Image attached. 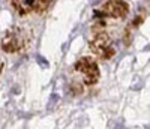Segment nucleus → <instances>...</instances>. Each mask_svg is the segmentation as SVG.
I'll list each match as a JSON object with an SVG mask.
<instances>
[{
  "label": "nucleus",
  "instance_id": "nucleus-1",
  "mask_svg": "<svg viewBox=\"0 0 150 129\" xmlns=\"http://www.w3.org/2000/svg\"><path fill=\"white\" fill-rule=\"evenodd\" d=\"M32 41V33L26 27H14L2 39V50L5 53H20L27 48Z\"/></svg>",
  "mask_w": 150,
  "mask_h": 129
},
{
  "label": "nucleus",
  "instance_id": "nucleus-2",
  "mask_svg": "<svg viewBox=\"0 0 150 129\" xmlns=\"http://www.w3.org/2000/svg\"><path fill=\"white\" fill-rule=\"evenodd\" d=\"M75 71L81 75L84 84L87 86H93L99 80V68L92 57H84L78 60L75 63Z\"/></svg>",
  "mask_w": 150,
  "mask_h": 129
},
{
  "label": "nucleus",
  "instance_id": "nucleus-3",
  "mask_svg": "<svg viewBox=\"0 0 150 129\" xmlns=\"http://www.w3.org/2000/svg\"><path fill=\"white\" fill-rule=\"evenodd\" d=\"M90 47L93 50V53H96L99 57H102L105 60L111 59L116 54V48L112 47V41L107 33H99L96 35L93 39L90 41Z\"/></svg>",
  "mask_w": 150,
  "mask_h": 129
},
{
  "label": "nucleus",
  "instance_id": "nucleus-4",
  "mask_svg": "<svg viewBox=\"0 0 150 129\" xmlns=\"http://www.w3.org/2000/svg\"><path fill=\"white\" fill-rule=\"evenodd\" d=\"M53 0H11L20 14H32V12H41L44 11Z\"/></svg>",
  "mask_w": 150,
  "mask_h": 129
},
{
  "label": "nucleus",
  "instance_id": "nucleus-5",
  "mask_svg": "<svg viewBox=\"0 0 150 129\" xmlns=\"http://www.w3.org/2000/svg\"><path fill=\"white\" fill-rule=\"evenodd\" d=\"M128 5L123 0H108V2L102 6V14L111 18H123L128 14Z\"/></svg>",
  "mask_w": 150,
  "mask_h": 129
},
{
  "label": "nucleus",
  "instance_id": "nucleus-6",
  "mask_svg": "<svg viewBox=\"0 0 150 129\" xmlns=\"http://www.w3.org/2000/svg\"><path fill=\"white\" fill-rule=\"evenodd\" d=\"M36 62L39 63L42 68H47V66H48V60H47V59H44L42 56H36Z\"/></svg>",
  "mask_w": 150,
  "mask_h": 129
},
{
  "label": "nucleus",
  "instance_id": "nucleus-7",
  "mask_svg": "<svg viewBox=\"0 0 150 129\" xmlns=\"http://www.w3.org/2000/svg\"><path fill=\"white\" fill-rule=\"evenodd\" d=\"M56 101H57V96H56V95H53V96H51V105H50L48 108H51V107L56 104Z\"/></svg>",
  "mask_w": 150,
  "mask_h": 129
},
{
  "label": "nucleus",
  "instance_id": "nucleus-8",
  "mask_svg": "<svg viewBox=\"0 0 150 129\" xmlns=\"http://www.w3.org/2000/svg\"><path fill=\"white\" fill-rule=\"evenodd\" d=\"M2 69H3V63H2V60H0V72H2Z\"/></svg>",
  "mask_w": 150,
  "mask_h": 129
}]
</instances>
